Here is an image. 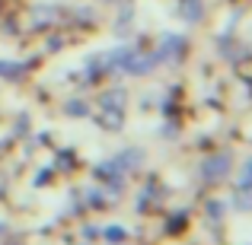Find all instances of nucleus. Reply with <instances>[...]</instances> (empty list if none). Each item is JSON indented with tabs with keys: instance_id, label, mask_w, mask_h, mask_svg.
<instances>
[{
	"instance_id": "nucleus-1",
	"label": "nucleus",
	"mask_w": 252,
	"mask_h": 245,
	"mask_svg": "<svg viewBox=\"0 0 252 245\" xmlns=\"http://www.w3.org/2000/svg\"><path fill=\"white\" fill-rule=\"evenodd\" d=\"M227 169H230V160H227V156H214V160L204 163V175H208V178L227 175Z\"/></svg>"
},
{
	"instance_id": "nucleus-2",
	"label": "nucleus",
	"mask_w": 252,
	"mask_h": 245,
	"mask_svg": "<svg viewBox=\"0 0 252 245\" xmlns=\"http://www.w3.org/2000/svg\"><path fill=\"white\" fill-rule=\"evenodd\" d=\"M26 74L23 64H13V61H0V77H6V80H19V77Z\"/></svg>"
},
{
	"instance_id": "nucleus-3",
	"label": "nucleus",
	"mask_w": 252,
	"mask_h": 245,
	"mask_svg": "<svg viewBox=\"0 0 252 245\" xmlns=\"http://www.w3.org/2000/svg\"><path fill=\"white\" fill-rule=\"evenodd\" d=\"M240 188H243V191H249V188H252V160L246 163V169H243V178H240Z\"/></svg>"
},
{
	"instance_id": "nucleus-4",
	"label": "nucleus",
	"mask_w": 252,
	"mask_h": 245,
	"mask_svg": "<svg viewBox=\"0 0 252 245\" xmlns=\"http://www.w3.org/2000/svg\"><path fill=\"white\" fill-rule=\"evenodd\" d=\"M67 111H70V115H86V109H83L80 102H70V105H67Z\"/></svg>"
},
{
	"instance_id": "nucleus-5",
	"label": "nucleus",
	"mask_w": 252,
	"mask_h": 245,
	"mask_svg": "<svg viewBox=\"0 0 252 245\" xmlns=\"http://www.w3.org/2000/svg\"><path fill=\"white\" fill-rule=\"evenodd\" d=\"M122 236H125L122 229H109V239H112V242H118V239H122Z\"/></svg>"
}]
</instances>
